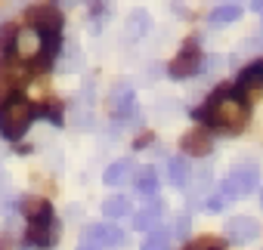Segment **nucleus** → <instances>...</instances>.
Returning <instances> with one entry per match:
<instances>
[{"label":"nucleus","mask_w":263,"mask_h":250,"mask_svg":"<svg viewBox=\"0 0 263 250\" xmlns=\"http://www.w3.org/2000/svg\"><path fill=\"white\" fill-rule=\"evenodd\" d=\"M186 250H223L217 241H211V238H201V241H195V244H189Z\"/></svg>","instance_id":"a878e982"},{"label":"nucleus","mask_w":263,"mask_h":250,"mask_svg":"<svg viewBox=\"0 0 263 250\" xmlns=\"http://www.w3.org/2000/svg\"><path fill=\"white\" fill-rule=\"evenodd\" d=\"M201 53H198V47L195 44H186L183 50H180V56L171 62V74L177 77V80H186V77H195L198 71H201Z\"/></svg>","instance_id":"39448f33"},{"label":"nucleus","mask_w":263,"mask_h":250,"mask_svg":"<svg viewBox=\"0 0 263 250\" xmlns=\"http://www.w3.org/2000/svg\"><path fill=\"white\" fill-rule=\"evenodd\" d=\"M111 102H115V111H118V114L134 111V93H130V87H115Z\"/></svg>","instance_id":"dca6fc26"},{"label":"nucleus","mask_w":263,"mask_h":250,"mask_svg":"<svg viewBox=\"0 0 263 250\" xmlns=\"http://www.w3.org/2000/svg\"><path fill=\"white\" fill-rule=\"evenodd\" d=\"M257 235H260V225H257V219H251V216H232V219L226 222V238H229L232 244H251Z\"/></svg>","instance_id":"423d86ee"},{"label":"nucleus","mask_w":263,"mask_h":250,"mask_svg":"<svg viewBox=\"0 0 263 250\" xmlns=\"http://www.w3.org/2000/svg\"><path fill=\"white\" fill-rule=\"evenodd\" d=\"M161 213H164V201H152L146 210H140L137 216H134V228H143V232H149V228H155L158 225V219H161Z\"/></svg>","instance_id":"ddd939ff"},{"label":"nucleus","mask_w":263,"mask_h":250,"mask_svg":"<svg viewBox=\"0 0 263 250\" xmlns=\"http://www.w3.org/2000/svg\"><path fill=\"white\" fill-rule=\"evenodd\" d=\"M257 40H260V44H263V28H260V37H257Z\"/></svg>","instance_id":"c756f323"},{"label":"nucleus","mask_w":263,"mask_h":250,"mask_svg":"<svg viewBox=\"0 0 263 250\" xmlns=\"http://www.w3.org/2000/svg\"><path fill=\"white\" fill-rule=\"evenodd\" d=\"M214 149V139L204 133V130H192L183 136V152L186 155H208Z\"/></svg>","instance_id":"f8f14e48"},{"label":"nucleus","mask_w":263,"mask_h":250,"mask_svg":"<svg viewBox=\"0 0 263 250\" xmlns=\"http://www.w3.org/2000/svg\"><path fill=\"white\" fill-rule=\"evenodd\" d=\"M260 207H263V192H260Z\"/></svg>","instance_id":"7c9ffc66"},{"label":"nucleus","mask_w":263,"mask_h":250,"mask_svg":"<svg viewBox=\"0 0 263 250\" xmlns=\"http://www.w3.org/2000/svg\"><path fill=\"white\" fill-rule=\"evenodd\" d=\"M34 117H37L34 102H28L22 96H10L4 105H0V133L7 139H19Z\"/></svg>","instance_id":"f03ea898"},{"label":"nucleus","mask_w":263,"mask_h":250,"mask_svg":"<svg viewBox=\"0 0 263 250\" xmlns=\"http://www.w3.org/2000/svg\"><path fill=\"white\" fill-rule=\"evenodd\" d=\"M254 10H257V13H263V0H254Z\"/></svg>","instance_id":"cd10ccee"},{"label":"nucleus","mask_w":263,"mask_h":250,"mask_svg":"<svg viewBox=\"0 0 263 250\" xmlns=\"http://www.w3.org/2000/svg\"><path fill=\"white\" fill-rule=\"evenodd\" d=\"M56 222H53V213L50 216H41V219H28V241L34 247H50L56 241Z\"/></svg>","instance_id":"6e6552de"},{"label":"nucleus","mask_w":263,"mask_h":250,"mask_svg":"<svg viewBox=\"0 0 263 250\" xmlns=\"http://www.w3.org/2000/svg\"><path fill=\"white\" fill-rule=\"evenodd\" d=\"M65 56H68V59H62V62H59V68H62V71H71V68H78V65H81V53H78V50H68Z\"/></svg>","instance_id":"393cba45"},{"label":"nucleus","mask_w":263,"mask_h":250,"mask_svg":"<svg viewBox=\"0 0 263 250\" xmlns=\"http://www.w3.org/2000/svg\"><path fill=\"white\" fill-rule=\"evenodd\" d=\"M238 16H241V7L238 4H223V7H217L211 13V22L214 25H223V22H235Z\"/></svg>","instance_id":"a211bd4d"},{"label":"nucleus","mask_w":263,"mask_h":250,"mask_svg":"<svg viewBox=\"0 0 263 250\" xmlns=\"http://www.w3.org/2000/svg\"><path fill=\"white\" fill-rule=\"evenodd\" d=\"M211 176H214V173H211V167H204V170H201V173L195 176L198 182H195V189L189 192V198H192V201H198V195H204V192L211 189Z\"/></svg>","instance_id":"5701e85b"},{"label":"nucleus","mask_w":263,"mask_h":250,"mask_svg":"<svg viewBox=\"0 0 263 250\" xmlns=\"http://www.w3.org/2000/svg\"><path fill=\"white\" fill-rule=\"evenodd\" d=\"M22 213L28 219H41V216H50L53 210H50V204L44 198H28V201H22Z\"/></svg>","instance_id":"f3484780"},{"label":"nucleus","mask_w":263,"mask_h":250,"mask_svg":"<svg viewBox=\"0 0 263 250\" xmlns=\"http://www.w3.org/2000/svg\"><path fill=\"white\" fill-rule=\"evenodd\" d=\"M140 250H171V241H167L164 232H152V235H146Z\"/></svg>","instance_id":"4be33fe9"},{"label":"nucleus","mask_w":263,"mask_h":250,"mask_svg":"<svg viewBox=\"0 0 263 250\" xmlns=\"http://www.w3.org/2000/svg\"><path fill=\"white\" fill-rule=\"evenodd\" d=\"M137 192H140V195H146V198L158 192V176H155V170H152V167H143V170L137 173Z\"/></svg>","instance_id":"2eb2a0df"},{"label":"nucleus","mask_w":263,"mask_h":250,"mask_svg":"<svg viewBox=\"0 0 263 250\" xmlns=\"http://www.w3.org/2000/svg\"><path fill=\"white\" fill-rule=\"evenodd\" d=\"M134 170H137L134 161H118V164H111V167L102 173V182H105V185H121V182H127L130 176H134Z\"/></svg>","instance_id":"4468645a"},{"label":"nucleus","mask_w":263,"mask_h":250,"mask_svg":"<svg viewBox=\"0 0 263 250\" xmlns=\"http://www.w3.org/2000/svg\"><path fill=\"white\" fill-rule=\"evenodd\" d=\"M87 241L96 247H118V244H124V232L115 222H93V225H87Z\"/></svg>","instance_id":"0eeeda50"},{"label":"nucleus","mask_w":263,"mask_h":250,"mask_svg":"<svg viewBox=\"0 0 263 250\" xmlns=\"http://www.w3.org/2000/svg\"><path fill=\"white\" fill-rule=\"evenodd\" d=\"M19 84V74L10 71V68H0V105H4L10 96H13V87Z\"/></svg>","instance_id":"412c9836"},{"label":"nucleus","mask_w":263,"mask_h":250,"mask_svg":"<svg viewBox=\"0 0 263 250\" xmlns=\"http://www.w3.org/2000/svg\"><path fill=\"white\" fill-rule=\"evenodd\" d=\"M195 117L201 123H208V127H220V130H241L245 127V120H248V105L241 102L238 93L232 90H220L208 99V105L201 111H195Z\"/></svg>","instance_id":"f257e3e1"},{"label":"nucleus","mask_w":263,"mask_h":250,"mask_svg":"<svg viewBox=\"0 0 263 250\" xmlns=\"http://www.w3.org/2000/svg\"><path fill=\"white\" fill-rule=\"evenodd\" d=\"M127 210H130V201H127V198H121V195H115V198L102 201V213H105V216H111V219L124 216Z\"/></svg>","instance_id":"aec40b11"},{"label":"nucleus","mask_w":263,"mask_h":250,"mask_svg":"<svg viewBox=\"0 0 263 250\" xmlns=\"http://www.w3.org/2000/svg\"><path fill=\"white\" fill-rule=\"evenodd\" d=\"M28 19H31V25H34L37 31H44V34H56V31L62 28V16H59L56 7H34V10L28 13Z\"/></svg>","instance_id":"1a4fd4ad"},{"label":"nucleus","mask_w":263,"mask_h":250,"mask_svg":"<svg viewBox=\"0 0 263 250\" xmlns=\"http://www.w3.org/2000/svg\"><path fill=\"white\" fill-rule=\"evenodd\" d=\"M223 204H226V198H223V192H220V195H214V198L208 201V210L217 213V210H223Z\"/></svg>","instance_id":"bb28decb"},{"label":"nucleus","mask_w":263,"mask_h":250,"mask_svg":"<svg viewBox=\"0 0 263 250\" xmlns=\"http://www.w3.org/2000/svg\"><path fill=\"white\" fill-rule=\"evenodd\" d=\"M257 179H260V173H257V167H254V164H248V161L235 164V167L226 173V182H223V198H226V201H235V198L251 195V192L257 189Z\"/></svg>","instance_id":"7ed1b4c3"},{"label":"nucleus","mask_w":263,"mask_h":250,"mask_svg":"<svg viewBox=\"0 0 263 250\" xmlns=\"http://www.w3.org/2000/svg\"><path fill=\"white\" fill-rule=\"evenodd\" d=\"M7 185V173H0V189H4Z\"/></svg>","instance_id":"c85d7f7f"},{"label":"nucleus","mask_w":263,"mask_h":250,"mask_svg":"<svg viewBox=\"0 0 263 250\" xmlns=\"http://www.w3.org/2000/svg\"><path fill=\"white\" fill-rule=\"evenodd\" d=\"M167 176H171V185H174V189H189V179H192L189 161H186L183 155L171 158V164H167Z\"/></svg>","instance_id":"9b49d317"},{"label":"nucleus","mask_w":263,"mask_h":250,"mask_svg":"<svg viewBox=\"0 0 263 250\" xmlns=\"http://www.w3.org/2000/svg\"><path fill=\"white\" fill-rule=\"evenodd\" d=\"M19 59H37V56H44V50H47V34L44 31H37L34 25H28V28H22V31H16V37H13V47H10Z\"/></svg>","instance_id":"20e7f679"},{"label":"nucleus","mask_w":263,"mask_h":250,"mask_svg":"<svg viewBox=\"0 0 263 250\" xmlns=\"http://www.w3.org/2000/svg\"><path fill=\"white\" fill-rule=\"evenodd\" d=\"M171 235H174V238H186V235H189V216H186V213H177V216L171 219Z\"/></svg>","instance_id":"b1692460"},{"label":"nucleus","mask_w":263,"mask_h":250,"mask_svg":"<svg viewBox=\"0 0 263 250\" xmlns=\"http://www.w3.org/2000/svg\"><path fill=\"white\" fill-rule=\"evenodd\" d=\"M238 84H241V87H263V62L248 65V68L238 74Z\"/></svg>","instance_id":"6ab92c4d"},{"label":"nucleus","mask_w":263,"mask_h":250,"mask_svg":"<svg viewBox=\"0 0 263 250\" xmlns=\"http://www.w3.org/2000/svg\"><path fill=\"white\" fill-rule=\"evenodd\" d=\"M146 31H152V19H149L146 10H134V13L124 19V34H127V40H140V37H146Z\"/></svg>","instance_id":"9d476101"}]
</instances>
